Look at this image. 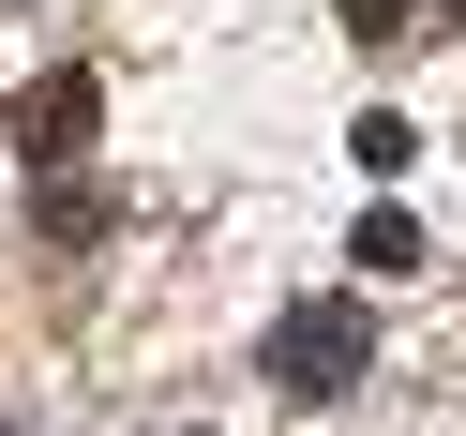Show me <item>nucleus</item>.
<instances>
[{
	"label": "nucleus",
	"instance_id": "obj_1",
	"mask_svg": "<svg viewBox=\"0 0 466 436\" xmlns=\"http://www.w3.org/2000/svg\"><path fill=\"white\" fill-rule=\"evenodd\" d=\"M361 361H376V316H361V301H286V316H271V391L316 406V391H346Z\"/></svg>",
	"mask_w": 466,
	"mask_h": 436
},
{
	"label": "nucleus",
	"instance_id": "obj_3",
	"mask_svg": "<svg viewBox=\"0 0 466 436\" xmlns=\"http://www.w3.org/2000/svg\"><path fill=\"white\" fill-rule=\"evenodd\" d=\"M91 226H106V196L76 181V166H46V241H91Z\"/></svg>",
	"mask_w": 466,
	"mask_h": 436
},
{
	"label": "nucleus",
	"instance_id": "obj_5",
	"mask_svg": "<svg viewBox=\"0 0 466 436\" xmlns=\"http://www.w3.org/2000/svg\"><path fill=\"white\" fill-rule=\"evenodd\" d=\"M0 436H31V421H0Z\"/></svg>",
	"mask_w": 466,
	"mask_h": 436
},
{
	"label": "nucleus",
	"instance_id": "obj_4",
	"mask_svg": "<svg viewBox=\"0 0 466 436\" xmlns=\"http://www.w3.org/2000/svg\"><path fill=\"white\" fill-rule=\"evenodd\" d=\"M421 15H466V0H346V31H361V46H391V31H421Z\"/></svg>",
	"mask_w": 466,
	"mask_h": 436
},
{
	"label": "nucleus",
	"instance_id": "obj_2",
	"mask_svg": "<svg viewBox=\"0 0 466 436\" xmlns=\"http://www.w3.org/2000/svg\"><path fill=\"white\" fill-rule=\"evenodd\" d=\"M91 121H106V91H91V76H31V91H15V151H31V166L91 151Z\"/></svg>",
	"mask_w": 466,
	"mask_h": 436
}]
</instances>
